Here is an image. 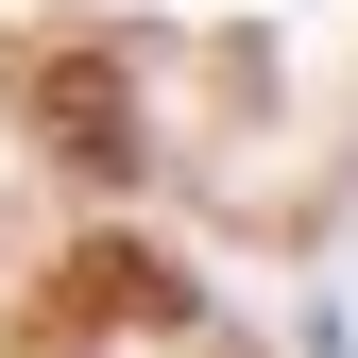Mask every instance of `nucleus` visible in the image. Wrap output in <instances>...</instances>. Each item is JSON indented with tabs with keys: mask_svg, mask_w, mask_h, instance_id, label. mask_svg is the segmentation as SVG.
Wrapping results in <instances>:
<instances>
[{
	"mask_svg": "<svg viewBox=\"0 0 358 358\" xmlns=\"http://www.w3.org/2000/svg\"><path fill=\"white\" fill-rule=\"evenodd\" d=\"M0 137L85 205L307 256L358 205V0H0Z\"/></svg>",
	"mask_w": 358,
	"mask_h": 358,
	"instance_id": "obj_1",
	"label": "nucleus"
},
{
	"mask_svg": "<svg viewBox=\"0 0 358 358\" xmlns=\"http://www.w3.org/2000/svg\"><path fill=\"white\" fill-rule=\"evenodd\" d=\"M0 358H256V341L120 205H17L0 188Z\"/></svg>",
	"mask_w": 358,
	"mask_h": 358,
	"instance_id": "obj_2",
	"label": "nucleus"
}]
</instances>
